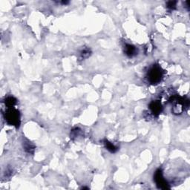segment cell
Segmentation results:
<instances>
[{
  "label": "cell",
  "instance_id": "52a82bcc",
  "mask_svg": "<svg viewBox=\"0 0 190 190\" xmlns=\"http://www.w3.org/2000/svg\"><path fill=\"white\" fill-rule=\"evenodd\" d=\"M4 103L7 108H13L16 104V99L11 96H9L7 98H5Z\"/></svg>",
  "mask_w": 190,
  "mask_h": 190
},
{
  "label": "cell",
  "instance_id": "ba28073f",
  "mask_svg": "<svg viewBox=\"0 0 190 190\" xmlns=\"http://www.w3.org/2000/svg\"><path fill=\"white\" fill-rule=\"evenodd\" d=\"M24 148L26 152L28 153H34V146L28 141L24 143Z\"/></svg>",
  "mask_w": 190,
  "mask_h": 190
},
{
  "label": "cell",
  "instance_id": "9c48e42d",
  "mask_svg": "<svg viewBox=\"0 0 190 190\" xmlns=\"http://www.w3.org/2000/svg\"><path fill=\"white\" fill-rule=\"evenodd\" d=\"M80 133H81V130L80 129H78V128H75L71 132V137H72V138L77 137L78 136H80Z\"/></svg>",
  "mask_w": 190,
  "mask_h": 190
},
{
  "label": "cell",
  "instance_id": "3957f363",
  "mask_svg": "<svg viewBox=\"0 0 190 190\" xmlns=\"http://www.w3.org/2000/svg\"><path fill=\"white\" fill-rule=\"evenodd\" d=\"M154 180L157 187L161 189H167L170 188L169 184L163 175V171L160 169L156 170L154 174Z\"/></svg>",
  "mask_w": 190,
  "mask_h": 190
},
{
  "label": "cell",
  "instance_id": "7a4b0ae2",
  "mask_svg": "<svg viewBox=\"0 0 190 190\" xmlns=\"http://www.w3.org/2000/svg\"><path fill=\"white\" fill-rule=\"evenodd\" d=\"M4 119L7 124L14 126L16 128L19 127L20 125V114L19 111L14 108H8L4 114Z\"/></svg>",
  "mask_w": 190,
  "mask_h": 190
},
{
  "label": "cell",
  "instance_id": "5b68a950",
  "mask_svg": "<svg viewBox=\"0 0 190 190\" xmlns=\"http://www.w3.org/2000/svg\"><path fill=\"white\" fill-rule=\"evenodd\" d=\"M124 52L126 56L129 57H133L137 54V49L133 45L126 44L124 48Z\"/></svg>",
  "mask_w": 190,
  "mask_h": 190
},
{
  "label": "cell",
  "instance_id": "277c9868",
  "mask_svg": "<svg viewBox=\"0 0 190 190\" xmlns=\"http://www.w3.org/2000/svg\"><path fill=\"white\" fill-rule=\"evenodd\" d=\"M149 109L154 116H158L163 111V106L159 100H154L149 104Z\"/></svg>",
  "mask_w": 190,
  "mask_h": 190
},
{
  "label": "cell",
  "instance_id": "30bf717a",
  "mask_svg": "<svg viewBox=\"0 0 190 190\" xmlns=\"http://www.w3.org/2000/svg\"><path fill=\"white\" fill-rule=\"evenodd\" d=\"M90 54H91V51H90V49H89V48L83 49V51L81 52V57H83V59L89 57V56H90Z\"/></svg>",
  "mask_w": 190,
  "mask_h": 190
},
{
  "label": "cell",
  "instance_id": "8992f818",
  "mask_svg": "<svg viewBox=\"0 0 190 190\" xmlns=\"http://www.w3.org/2000/svg\"><path fill=\"white\" fill-rule=\"evenodd\" d=\"M104 145L105 146H106V149L112 153H115L118 150V147H117L115 145H114L113 143H111V142H109V140H104Z\"/></svg>",
  "mask_w": 190,
  "mask_h": 190
},
{
  "label": "cell",
  "instance_id": "6da1fadb",
  "mask_svg": "<svg viewBox=\"0 0 190 190\" xmlns=\"http://www.w3.org/2000/svg\"><path fill=\"white\" fill-rule=\"evenodd\" d=\"M163 76V71L158 65H153L149 69L147 73L148 81L152 85L158 84L162 80Z\"/></svg>",
  "mask_w": 190,
  "mask_h": 190
},
{
  "label": "cell",
  "instance_id": "8fae6325",
  "mask_svg": "<svg viewBox=\"0 0 190 190\" xmlns=\"http://www.w3.org/2000/svg\"><path fill=\"white\" fill-rule=\"evenodd\" d=\"M176 4H177V1H170L167 2V7H169V9L171 10H174L176 8Z\"/></svg>",
  "mask_w": 190,
  "mask_h": 190
}]
</instances>
